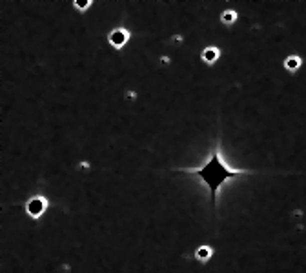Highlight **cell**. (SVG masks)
Segmentation results:
<instances>
[{
	"label": "cell",
	"instance_id": "8992f818",
	"mask_svg": "<svg viewBox=\"0 0 306 273\" xmlns=\"http://www.w3.org/2000/svg\"><path fill=\"white\" fill-rule=\"evenodd\" d=\"M239 20H241V15H239V11H237L235 8H231V6L224 8V10L221 11V15H219V22H221V26H224V28H233V26L239 24Z\"/></svg>",
	"mask_w": 306,
	"mask_h": 273
},
{
	"label": "cell",
	"instance_id": "ba28073f",
	"mask_svg": "<svg viewBox=\"0 0 306 273\" xmlns=\"http://www.w3.org/2000/svg\"><path fill=\"white\" fill-rule=\"evenodd\" d=\"M71 6H73V10H75L79 15H86V13H90V11L93 10L95 0H71Z\"/></svg>",
	"mask_w": 306,
	"mask_h": 273
},
{
	"label": "cell",
	"instance_id": "3957f363",
	"mask_svg": "<svg viewBox=\"0 0 306 273\" xmlns=\"http://www.w3.org/2000/svg\"><path fill=\"white\" fill-rule=\"evenodd\" d=\"M221 58H222L221 46L208 44V46H204V48L201 50V62L204 64V66H208V68L217 66V64L221 62Z\"/></svg>",
	"mask_w": 306,
	"mask_h": 273
},
{
	"label": "cell",
	"instance_id": "6da1fadb",
	"mask_svg": "<svg viewBox=\"0 0 306 273\" xmlns=\"http://www.w3.org/2000/svg\"><path fill=\"white\" fill-rule=\"evenodd\" d=\"M0 202H4V200H0ZM21 206H22V210H24L26 217L31 218V220H35V222H39V220H42V218L48 215V212H50V208H51V202L46 195L37 193V195H31V197L26 198L24 202H21Z\"/></svg>",
	"mask_w": 306,
	"mask_h": 273
},
{
	"label": "cell",
	"instance_id": "277c9868",
	"mask_svg": "<svg viewBox=\"0 0 306 273\" xmlns=\"http://www.w3.org/2000/svg\"><path fill=\"white\" fill-rule=\"evenodd\" d=\"M304 68V56L301 53H288V55L282 58V70L288 73V75H297L301 73V70Z\"/></svg>",
	"mask_w": 306,
	"mask_h": 273
},
{
	"label": "cell",
	"instance_id": "52a82bcc",
	"mask_svg": "<svg viewBox=\"0 0 306 273\" xmlns=\"http://www.w3.org/2000/svg\"><path fill=\"white\" fill-rule=\"evenodd\" d=\"M93 31H95V30H93ZM121 98H122V102H124V104H128V106H135L137 102L141 100V93H139V90H137V88H131V86L122 88Z\"/></svg>",
	"mask_w": 306,
	"mask_h": 273
},
{
	"label": "cell",
	"instance_id": "5b68a950",
	"mask_svg": "<svg viewBox=\"0 0 306 273\" xmlns=\"http://www.w3.org/2000/svg\"><path fill=\"white\" fill-rule=\"evenodd\" d=\"M213 257H215V248L211 244L202 242V244H197L195 248H193V260L197 264L206 266V264H210L213 260Z\"/></svg>",
	"mask_w": 306,
	"mask_h": 273
},
{
	"label": "cell",
	"instance_id": "7a4b0ae2",
	"mask_svg": "<svg viewBox=\"0 0 306 273\" xmlns=\"http://www.w3.org/2000/svg\"><path fill=\"white\" fill-rule=\"evenodd\" d=\"M131 38H133V31L128 28V26H115L108 31L106 35V40H108V46H110L113 51H124L128 46H130Z\"/></svg>",
	"mask_w": 306,
	"mask_h": 273
}]
</instances>
